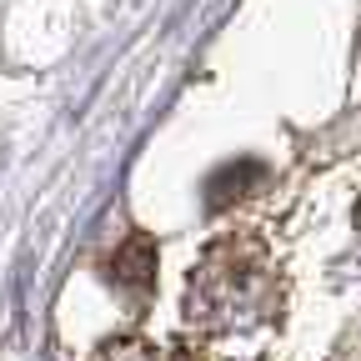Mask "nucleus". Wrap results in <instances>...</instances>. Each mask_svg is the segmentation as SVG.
<instances>
[{"label":"nucleus","mask_w":361,"mask_h":361,"mask_svg":"<svg viewBox=\"0 0 361 361\" xmlns=\"http://www.w3.org/2000/svg\"><path fill=\"white\" fill-rule=\"evenodd\" d=\"M281 311V281L271 256L246 241L226 236L216 241L186 281V326L201 336H246L276 322Z\"/></svg>","instance_id":"1"},{"label":"nucleus","mask_w":361,"mask_h":361,"mask_svg":"<svg viewBox=\"0 0 361 361\" xmlns=\"http://www.w3.org/2000/svg\"><path fill=\"white\" fill-rule=\"evenodd\" d=\"M90 361H191V356L166 351V346H151V341H111V346H101Z\"/></svg>","instance_id":"3"},{"label":"nucleus","mask_w":361,"mask_h":361,"mask_svg":"<svg viewBox=\"0 0 361 361\" xmlns=\"http://www.w3.org/2000/svg\"><path fill=\"white\" fill-rule=\"evenodd\" d=\"M111 271H116V286H126V291H151V281H156V246H151L141 231H130L126 246L111 256Z\"/></svg>","instance_id":"2"}]
</instances>
